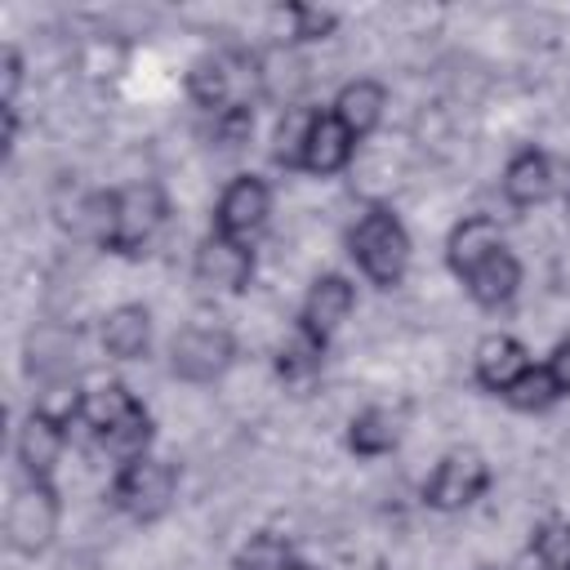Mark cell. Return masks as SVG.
<instances>
[{
  "instance_id": "6da1fadb",
  "label": "cell",
  "mask_w": 570,
  "mask_h": 570,
  "mask_svg": "<svg viewBox=\"0 0 570 570\" xmlns=\"http://www.w3.org/2000/svg\"><path fill=\"white\" fill-rule=\"evenodd\" d=\"M352 258L361 263V272L374 285H396L405 276V267H410V236L396 223V214L370 209L352 227Z\"/></svg>"
},
{
  "instance_id": "7a4b0ae2",
  "label": "cell",
  "mask_w": 570,
  "mask_h": 570,
  "mask_svg": "<svg viewBox=\"0 0 570 570\" xmlns=\"http://www.w3.org/2000/svg\"><path fill=\"white\" fill-rule=\"evenodd\" d=\"M4 534H9V548L36 557L49 548V539L58 534V494L49 481H31L13 490L9 499V512H4Z\"/></svg>"
},
{
  "instance_id": "3957f363",
  "label": "cell",
  "mask_w": 570,
  "mask_h": 570,
  "mask_svg": "<svg viewBox=\"0 0 570 570\" xmlns=\"http://www.w3.org/2000/svg\"><path fill=\"white\" fill-rule=\"evenodd\" d=\"M174 490H178V472H174L165 459L142 454V459H134V463L120 468L111 494H116L120 512H129L134 521H156V517L169 512Z\"/></svg>"
},
{
  "instance_id": "277c9868",
  "label": "cell",
  "mask_w": 570,
  "mask_h": 570,
  "mask_svg": "<svg viewBox=\"0 0 570 570\" xmlns=\"http://www.w3.org/2000/svg\"><path fill=\"white\" fill-rule=\"evenodd\" d=\"M232 356H236V343L223 325H187L169 347V365L187 383H214L232 365Z\"/></svg>"
},
{
  "instance_id": "5b68a950",
  "label": "cell",
  "mask_w": 570,
  "mask_h": 570,
  "mask_svg": "<svg viewBox=\"0 0 570 570\" xmlns=\"http://www.w3.org/2000/svg\"><path fill=\"white\" fill-rule=\"evenodd\" d=\"M165 191L156 183H134L125 191H116V232H111V249L120 254H138L165 223Z\"/></svg>"
},
{
  "instance_id": "8992f818",
  "label": "cell",
  "mask_w": 570,
  "mask_h": 570,
  "mask_svg": "<svg viewBox=\"0 0 570 570\" xmlns=\"http://www.w3.org/2000/svg\"><path fill=\"white\" fill-rule=\"evenodd\" d=\"M485 481H490V468H485V459H481L476 450H450V454L436 463V472H432L423 499H428L436 512H459V508H468V503L481 499Z\"/></svg>"
},
{
  "instance_id": "52a82bcc",
  "label": "cell",
  "mask_w": 570,
  "mask_h": 570,
  "mask_svg": "<svg viewBox=\"0 0 570 570\" xmlns=\"http://www.w3.org/2000/svg\"><path fill=\"white\" fill-rule=\"evenodd\" d=\"M267 209H272L267 187L245 174V178H236V183L223 187L218 209H214V227H218V236H232V240H245L249 245V236L267 223Z\"/></svg>"
},
{
  "instance_id": "ba28073f",
  "label": "cell",
  "mask_w": 570,
  "mask_h": 570,
  "mask_svg": "<svg viewBox=\"0 0 570 570\" xmlns=\"http://www.w3.org/2000/svg\"><path fill=\"white\" fill-rule=\"evenodd\" d=\"M254 276V254L245 240H232V236H209L200 249H196V281L209 285V289H245Z\"/></svg>"
},
{
  "instance_id": "9c48e42d",
  "label": "cell",
  "mask_w": 570,
  "mask_h": 570,
  "mask_svg": "<svg viewBox=\"0 0 570 570\" xmlns=\"http://www.w3.org/2000/svg\"><path fill=\"white\" fill-rule=\"evenodd\" d=\"M352 303H356V294H352L347 276L325 272V276L312 281V289H307V298H303V321H298V325L312 330L316 338H330V334L347 321Z\"/></svg>"
},
{
  "instance_id": "30bf717a",
  "label": "cell",
  "mask_w": 570,
  "mask_h": 570,
  "mask_svg": "<svg viewBox=\"0 0 570 570\" xmlns=\"http://www.w3.org/2000/svg\"><path fill=\"white\" fill-rule=\"evenodd\" d=\"M62 445H67V428L31 410L27 423L18 428V463H22V472H27L31 481H49V472H53Z\"/></svg>"
},
{
  "instance_id": "8fae6325",
  "label": "cell",
  "mask_w": 570,
  "mask_h": 570,
  "mask_svg": "<svg viewBox=\"0 0 570 570\" xmlns=\"http://www.w3.org/2000/svg\"><path fill=\"white\" fill-rule=\"evenodd\" d=\"M383 107H387V89H383L379 80H352V85L338 89L330 116H334L352 138H365V134H374V125L383 120Z\"/></svg>"
},
{
  "instance_id": "7c38bea8",
  "label": "cell",
  "mask_w": 570,
  "mask_h": 570,
  "mask_svg": "<svg viewBox=\"0 0 570 570\" xmlns=\"http://www.w3.org/2000/svg\"><path fill=\"white\" fill-rule=\"evenodd\" d=\"M525 347L512 334H490L476 347V383L490 392H508L521 374H525Z\"/></svg>"
},
{
  "instance_id": "4fadbf2b",
  "label": "cell",
  "mask_w": 570,
  "mask_h": 570,
  "mask_svg": "<svg viewBox=\"0 0 570 570\" xmlns=\"http://www.w3.org/2000/svg\"><path fill=\"white\" fill-rule=\"evenodd\" d=\"M503 191L521 209L543 205L552 196V160L543 151H517L508 160V169H503Z\"/></svg>"
},
{
  "instance_id": "5bb4252c",
  "label": "cell",
  "mask_w": 570,
  "mask_h": 570,
  "mask_svg": "<svg viewBox=\"0 0 570 570\" xmlns=\"http://www.w3.org/2000/svg\"><path fill=\"white\" fill-rule=\"evenodd\" d=\"M147 343H151V316H147V307L120 303V307H111V312L102 316V347H107L116 361L142 356Z\"/></svg>"
},
{
  "instance_id": "9a60e30c",
  "label": "cell",
  "mask_w": 570,
  "mask_h": 570,
  "mask_svg": "<svg viewBox=\"0 0 570 570\" xmlns=\"http://www.w3.org/2000/svg\"><path fill=\"white\" fill-rule=\"evenodd\" d=\"M503 249V236H499V227L490 223V218H463L454 232H450V245H445V258H450V267L459 272V276H468L472 267H481L490 254H499Z\"/></svg>"
},
{
  "instance_id": "2e32d148",
  "label": "cell",
  "mask_w": 570,
  "mask_h": 570,
  "mask_svg": "<svg viewBox=\"0 0 570 570\" xmlns=\"http://www.w3.org/2000/svg\"><path fill=\"white\" fill-rule=\"evenodd\" d=\"M463 285H468V294H472L481 307H499V303H508V298L517 294V285H521V263H517L508 249H499V254H490L481 267H472V272L463 276Z\"/></svg>"
},
{
  "instance_id": "e0dca14e",
  "label": "cell",
  "mask_w": 570,
  "mask_h": 570,
  "mask_svg": "<svg viewBox=\"0 0 570 570\" xmlns=\"http://www.w3.org/2000/svg\"><path fill=\"white\" fill-rule=\"evenodd\" d=\"M401 428H405L401 410H392V405H370V410H361V414L352 419L347 445H352L356 454H387V450L401 445Z\"/></svg>"
},
{
  "instance_id": "ac0fdd59",
  "label": "cell",
  "mask_w": 570,
  "mask_h": 570,
  "mask_svg": "<svg viewBox=\"0 0 570 570\" xmlns=\"http://www.w3.org/2000/svg\"><path fill=\"white\" fill-rule=\"evenodd\" d=\"M352 142H356V138H352L334 116H321V111H316L303 169H312V174H338V169L352 160Z\"/></svg>"
},
{
  "instance_id": "d6986e66",
  "label": "cell",
  "mask_w": 570,
  "mask_h": 570,
  "mask_svg": "<svg viewBox=\"0 0 570 570\" xmlns=\"http://www.w3.org/2000/svg\"><path fill=\"white\" fill-rule=\"evenodd\" d=\"M134 410H142V405H138V396H134L129 387H120V383H107V387L85 392L80 423H85V428H94V436H102L107 428H116V423H120V419H129Z\"/></svg>"
},
{
  "instance_id": "ffe728a7",
  "label": "cell",
  "mask_w": 570,
  "mask_h": 570,
  "mask_svg": "<svg viewBox=\"0 0 570 570\" xmlns=\"http://www.w3.org/2000/svg\"><path fill=\"white\" fill-rule=\"evenodd\" d=\"M187 89H191V98L200 102V107H214V111H223V107H236V98H232V67H227V58H196L191 62V71H187Z\"/></svg>"
},
{
  "instance_id": "44dd1931",
  "label": "cell",
  "mask_w": 570,
  "mask_h": 570,
  "mask_svg": "<svg viewBox=\"0 0 570 570\" xmlns=\"http://www.w3.org/2000/svg\"><path fill=\"white\" fill-rule=\"evenodd\" d=\"M98 441H102V450H107L111 459H120V463L142 459L147 445H151V419H147V410H134L129 419H120L116 428H107Z\"/></svg>"
},
{
  "instance_id": "7402d4cb",
  "label": "cell",
  "mask_w": 570,
  "mask_h": 570,
  "mask_svg": "<svg viewBox=\"0 0 570 570\" xmlns=\"http://www.w3.org/2000/svg\"><path fill=\"white\" fill-rule=\"evenodd\" d=\"M503 396H508V405H517V410H525V414H539V410H548V405L561 396V383L552 379L548 365H525V374H521Z\"/></svg>"
},
{
  "instance_id": "603a6c76",
  "label": "cell",
  "mask_w": 570,
  "mask_h": 570,
  "mask_svg": "<svg viewBox=\"0 0 570 570\" xmlns=\"http://www.w3.org/2000/svg\"><path fill=\"white\" fill-rule=\"evenodd\" d=\"M312 125H316V111H307V107L285 111V120L276 125V147H272V156H276L285 169L303 165V156H307V138H312Z\"/></svg>"
},
{
  "instance_id": "cb8c5ba5",
  "label": "cell",
  "mask_w": 570,
  "mask_h": 570,
  "mask_svg": "<svg viewBox=\"0 0 570 570\" xmlns=\"http://www.w3.org/2000/svg\"><path fill=\"white\" fill-rule=\"evenodd\" d=\"M321 356H325V338H316L312 330H294L285 343H281V356H276V365H281V374L285 379H307V374H316L321 370Z\"/></svg>"
},
{
  "instance_id": "d4e9b609",
  "label": "cell",
  "mask_w": 570,
  "mask_h": 570,
  "mask_svg": "<svg viewBox=\"0 0 570 570\" xmlns=\"http://www.w3.org/2000/svg\"><path fill=\"white\" fill-rule=\"evenodd\" d=\"M294 561H289V548L276 539V534H258V539H249V548L240 552V561H236V570H289Z\"/></svg>"
},
{
  "instance_id": "484cf974",
  "label": "cell",
  "mask_w": 570,
  "mask_h": 570,
  "mask_svg": "<svg viewBox=\"0 0 570 570\" xmlns=\"http://www.w3.org/2000/svg\"><path fill=\"white\" fill-rule=\"evenodd\" d=\"M289 22H294V40H325L338 27L334 9H316V4H289Z\"/></svg>"
},
{
  "instance_id": "4316f807",
  "label": "cell",
  "mask_w": 570,
  "mask_h": 570,
  "mask_svg": "<svg viewBox=\"0 0 570 570\" xmlns=\"http://www.w3.org/2000/svg\"><path fill=\"white\" fill-rule=\"evenodd\" d=\"M214 125H218L223 147H240V142L249 138V129H254V116H249V107H245V102H236V107H223Z\"/></svg>"
},
{
  "instance_id": "83f0119b",
  "label": "cell",
  "mask_w": 570,
  "mask_h": 570,
  "mask_svg": "<svg viewBox=\"0 0 570 570\" xmlns=\"http://www.w3.org/2000/svg\"><path fill=\"white\" fill-rule=\"evenodd\" d=\"M18 80H22V58H18V49H4V85H0V98H4V111L13 107V94H18Z\"/></svg>"
},
{
  "instance_id": "f1b7e54d",
  "label": "cell",
  "mask_w": 570,
  "mask_h": 570,
  "mask_svg": "<svg viewBox=\"0 0 570 570\" xmlns=\"http://www.w3.org/2000/svg\"><path fill=\"white\" fill-rule=\"evenodd\" d=\"M548 370H552V379L561 383V392H570V343H561V347L552 352V361H548Z\"/></svg>"
},
{
  "instance_id": "f546056e",
  "label": "cell",
  "mask_w": 570,
  "mask_h": 570,
  "mask_svg": "<svg viewBox=\"0 0 570 570\" xmlns=\"http://www.w3.org/2000/svg\"><path fill=\"white\" fill-rule=\"evenodd\" d=\"M517 570H557V566L548 561V552H543V548H534V543H530V548L517 557Z\"/></svg>"
},
{
  "instance_id": "4dcf8cb0",
  "label": "cell",
  "mask_w": 570,
  "mask_h": 570,
  "mask_svg": "<svg viewBox=\"0 0 570 570\" xmlns=\"http://www.w3.org/2000/svg\"><path fill=\"white\" fill-rule=\"evenodd\" d=\"M289 570H312V566H303V561H294V566H289Z\"/></svg>"
}]
</instances>
